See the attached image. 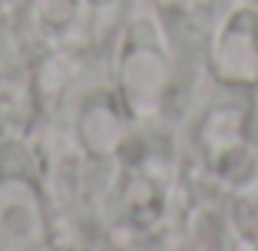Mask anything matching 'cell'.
I'll use <instances>...</instances> for the list:
<instances>
[{
	"mask_svg": "<svg viewBox=\"0 0 258 251\" xmlns=\"http://www.w3.org/2000/svg\"><path fill=\"white\" fill-rule=\"evenodd\" d=\"M258 40V17L251 10H238L232 20H228L225 33H222V53H228L235 63V73L228 83H245L251 86L258 79V53L251 50L248 53V43Z\"/></svg>",
	"mask_w": 258,
	"mask_h": 251,
	"instance_id": "obj_1",
	"label": "cell"
},
{
	"mask_svg": "<svg viewBox=\"0 0 258 251\" xmlns=\"http://www.w3.org/2000/svg\"><path fill=\"white\" fill-rule=\"evenodd\" d=\"M93 4H106V0H93Z\"/></svg>",
	"mask_w": 258,
	"mask_h": 251,
	"instance_id": "obj_2",
	"label": "cell"
}]
</instances>
